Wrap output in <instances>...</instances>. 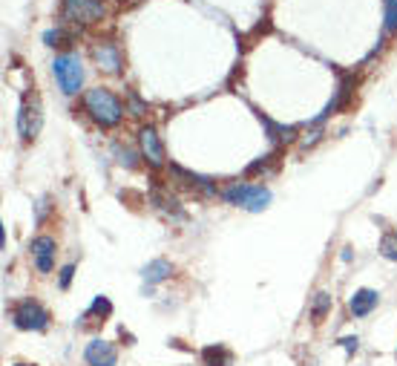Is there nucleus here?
<instances>
[{"label":"nucleus","instance_id":"f257e3e1","mask_svg":"<svg viewBox=\"0 0 397 366\" xmlns=\"http://www.w3.org/2000/svg\"><path fill=\"white\" fill-rule=\"evenodd\" d=\"M84 104H87V113L92 116V122L101 124V127H116L121 122V116H124L121 101L110 90H104V87L90 90L87 98H84Z\"/></svg>","mask_w":397,"mask_h":366},{"label":"nucleus","instance_id":"f03ea898","mask_svg":"<svg viewBox=\"0 0 397 366\" xmlns=\"http://www.w3.org/2000/svg\"><path fill=\"white\" fill-rule=\"evenodd\" d=\"M222 199L236 205V208H245V211H262L271 202V191L262 188V185H245V182L239 185V182H236V185L222 191Z\"/></svg>","mask_w":397,"mask_h":366},{"label":"nucleus","instance_id":"7ed1b4c3","mask_svg":"<svg viewBox=\"0 0 397 366\" xmlns=\"http://www.w3.org/2000/svg\"><path fill=\"white\" fill-rule=\"evenodd\" d=\"M52 72L61 84V90L66 95H75L84 84V69H81V58L78 55H58L52 64Z\"/></svg>","mask_w":397,"mask_h":366},{"label":"nucleus","instance_id":"20e7f679","mask_svg":"<svg viewBox=\"0 0 397 366\" xmlns=\"http://www.w3.org/2000/svg\"><path fill=\"white\" fill-rule=\"evenodd\" d=\"M12 320L18 329H26V332H44L47 323H49V314L41 303H35V300H23L15 306L12 312Z\"/></svg>","mask_w":397,"mask_h":366},{"label":"nucleus","instance_id":"39448f33","mask_svg":"<svg viewBox=\"0 0 397 366\" xmlns=\"http://www.w3.org/2000/svg\"><path fill=\"white\" fill-rule=\"evenodd\" d=\"M41 124H44V113H41V101L38 98H23L20 104V113H18V133L23 141H32L35 136L41 133Z\"/></svg>","mask_w":397,"mask_h":366},{"label":"nucleus","instance_id":"423d86ee","mask_svg":"<svg viewBox=\"0 0 397 366\" xmlns=\"http://www.w3.org/2000/svg\"><path fill=\"white\" fill-rule=\"evenodd\" d=\"M63 18L72 23H95L104 18L101 0H63Z\"/></svg>","mask_w":397,"mask_h":366},{"label":"nucleus","instance_id":"0eeeda50","mask_svg":"<svg viewBox=\"0 0 397 366\" xmlns=\"http://www.w3.org/2000/svg\"><path fill=\"white\" fill-rule=\"evenodd\" d=\"M138 144H141V153H144V159H147L153 167H161V162H164V150H161V141H159V133H156V127H141L138 130Z\"/></svg>","mask_w":397,"mask_h":366},{"label":"nucleus","instance_id":"6e6552de","mask_svg":"<svg viewBox=\"0 0 397 366\" xmlns=\"http://www.w3.org/2000/svg\"><path fill=\"white\" fill-rule=\"evenodd\" d=\"M84 360L90 366H116L118 352H116L113 343H106V341H90L87 349H84Z\"/></svg>","mask_w":397,"mask_h":366},{"label":"nucleus","instance_id":"1a4fd4ad","mask_svg":"<svg viewBox=\"0 0 397 366\" xmlns=\"http://www.w3.org/2000/svg\"><path fill=\"white\" fill-rule=\"evenodd\" d=\"M32 257H35L38 271L49 274L52 266H55V240L52 237H35L32 240Z\"/></svg>","mask_w":397,"mask_h":366},{"label":"nucleus","instance_id":"9d476101","mask_svg":"<svg viewBox=\"0 0 397 366\" xmlns=\"http://www.w3.org/2000/svg\"><path fill=\"white\" fill-rule=\"evenodd\" d=\"M377 291H372V288H360V291H354V297L348 300V309H351V314L354 317H366V314H372V309L377 306Z\"/></svg>","mask_w":397,"mask_h":366},{"label":"nucleus","instance_id":"9b49d317","mask_svg":"<svg viewBox=\"0 0 397 366\" xmlns=\"http://www.w3.org/2000/svg\"><path fill=\"white\" fill-rule=\"evenodd\" d=\"M92 55H95L98 66L106 69V72H118L121 69V55H118V47L116 44H101V47L92 49Z\"/></svg>","mask_w":397,"mask_h":366},{"label":"nucleus","instance_id":"f8f14e48","mask_svg":"<svg viewBox=\"0 0 397 366\" xmlns=\"http://www.w3.org/2000/svg\"><path fill=\"white\" fill-rule=\"evenodd\" d=\"M173 173L178 176V179H185V185H190V188H199L202 194H207V196H213L216 194V185L210 179H204V176H196V173H190V170H185V167H176L173 165Z\"/></svg>","mask_w":397,"mask_h":366},{"label":"nucleus","instance_id":"ddd939ff","mask_svg":"<svg viewBox=\"0 0 397 366\" xmlns=\"http://www.w3.org/2000/svg\"><path fill=\"white\" fill-rule=\"evenodd\" d=\"M202 360H204V366H231L233 355L225 346H207V349H202Z\"/></svg>","mask_w":397,"mask_h":366},{"label":"nucleus","instance_id":"4468645a","mask_svg":"<svg viewBox=\"0 0 397 366\" xmlns=\"http://www.w3.org/2000/svg\"><path fill=\"white\" fill-rule=\"evenodd\" d=\"M170 271H173V266H170L167 260H153L147 268H144V283H147V285H156V283L167 280Z\"/></svg>","mask_w":397,"mask_h":366},{"label":"nucleus","instance_id":"2eb2a0df","mask_svg":"<svg viewBox=\"0 0 397 366\" xmlns=\"http://www.w3.org/2000/svg\"><path fill=\"white\" fill-rule=\"evenodd\" d=\"M329 309H331V295L319 291V295L314 297V306H311V317H314V320H322V317L329 314Z\"/></svg>","mask_w":397,"mask_h":366},{"label":"nucleus","instance_id":"dca6fc26","mask_svg":"<svg viewBox=\"0 0 397 366\" xmlns=\"http://www.w3.org/2000/svg\"><path fill=\"white\" fill-rule=\"evenodd\" d=\"M380 251H383V257H386V260H397V231H391V234L383 237Z\"/></svg>","mask_w":397,"mask_h":366},{"label":"nucleus","instance_id":"f3484780","mask_svg":"<svg viewBox=\"0 0 397 366\" xmlns=\"http://www.w3.org/2000/svg\"><path fill=\"white\" fill-rule=\"evenodd\" d=\"M110 312H113V303L106 297H95L90 306V314H98V317H110Z\"/></svg>","mask_w":397,"mask_h":366},{"label":"nucleus","instance_id":"a211bd4d","mask_svg":"<svg viewBox=\"0 0 397 366\" xmlns=\"http://www.w3.org/2000/svg\"><path fill=\"white\" fill-rule=\"evenodd\" d=\"M386 32H397V0H386Z\"/></svg>","mask_w":397,"mask_h":366},{"label":"nucleus","instance_id":"6ab92c4d","mask_svg":"<svg viewBox=\"0 0 397 366\" xmlns=\"http://www.w3.org/2000/svg\"><path fill=\"white\" fill-rule=\"evenodd\" d=\"M44 41H47V47H61L58 41H63V35L55 29V32H47V35H44Z\"/></svg>","mask_w":397,"mask_h":366},{"label":"nucleus","instance_id":"aec40b11","mask_svg":"<svg viewBox=\"0 0 397 366\" xmlns=\"http://www.w3.org/2000/svg\"><path fill=\"white\" fill-rule=\"evenodd\" d=\"M72 274H75V268H72V266H63L61 268V288H66L72 283Z\"/></svg>","mask_w":397,"mask_h":366},{"label":"nucleus","instance_id":"412c9836","mask_svg":"<svg viewBox=\"0 0 397 366\" xmlns=\"http://www.w3.org/2000/svg\"><path fill=\"white\" fill-rule=\"evenodd\" d=\"M357 343H360L357 338H343V341H340V346H343L346 352H357Z\"/></svg>","mask_w":397,"mask_h":366},{"label":"nucleus","instance_id":"4be33fe9","mask_svg":"<svg viewBox=\"0 0 397 366\" xmlns=\"http://www.w3.org/2000/svg\"><path fill=\"white\" fill-rule=\"evenodd\" d=\"M18 366H26V363H18Z\"/></svg>","mask_w":397,"mask_h":366}]
</instances>
